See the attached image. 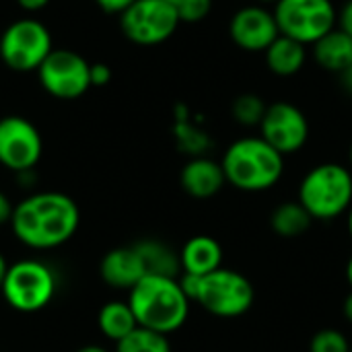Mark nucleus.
<instances>
[{
    "mask_svg": "<svg viewBox=\"0 0 352 352\" xmlns=\"http://www.w3.org/2000/svg\"><path fill=\"white\" fill-rule=\"evenodd\" d=\"M52 0H16V4L27 10V12H37V10H43Z\"/></svg>",
    "mask_w": 352,
    "mask_h": 352,
    "instance_id": "31",
    "label": "nucleus"
},
{
    "mask_svg": "<svg viewBox=\"0 0 352 352\" xmlns=\"http://www.w3.org/2000/svg\"><path fill=\"white\" fill-rule=\"evenodd\" d=\"M260 136L287 157L307 144L309 122L297 105L289 101H274L266 107L260 124Z\"/></svg>",
    "mask_w": 352,
    "mask_h": 352,
    "instance_id": "12",
    "label": "nucleus"
},
{
    "mask_svg": "<svg viewBox=\"0 0 352 352\" xmlns=\"http://www.w3.org/2000/svg\"><path fill=\"white\" fill-rule=\"evenodd\" d=\"M52 50L50 29L31 16L12 21L0 35V60L14 72H37Z\"/></svg>",
    "mask_w": 352,
    "mask_h": 352,
    "instance_id": "7",
    "label": "nucleus"
},
{
    "mask_svg": "<svg viewBox=\"0 0 352 352\" xmlns=\"http://www.w3.org/2000/svg\"><path fill=\"white\" fill-rule=\"evenodd\" d=\"M258 2H262V4H276L278 0H258Z\"/></svg>",
    "mask_w": 352,
    "mask_h": 352,
    "instance_id": "39",
    "label": "nucleus"
},
{
    "mask_svg": "<svg viewBox=\"0 0 352 352\" xmlns=\"http://www.w3.org/2000/svg\"><path fill=\"white\" fill-rule=\"evenodd\" d=\"M76 352H109L107 349L99 346V344H87V346H80Z\"/></svg>",
    "mask_w": 352,
    "mask_h": 352,
    "instance_id": "35",
    "label": "nucleus"
},
{
    "mask_svg": "<svg viewBox=\"0 0 352 352\" xmlns=\"http://www.w3.org/2000/svg\"><path fill=\"white\" fill-rule=\"evenodd\" d=\"M91 64L74 50L54 47L37 68L41 89L60 101H74L91 89Z\"/></svg>",
    "mask_w": 352,
    "mask_h": 352,
    "instance_id": "9",
    "label": "nucleus"
},
{
    "mask_svg": "<svg viewBox=\"0 0 352 352\" xmlns=\"http://www.w3.org/2000/svg\"><path fill=\"white\" fill-rule=\"evenodd\" d=\"M99 274L107 287L118 291H130L146 276V270L134 245H128L109 250L101 258Z\"/></svg>",
    "mask_w": 352,
    "mask_h": 352,
    "instance_id": "14",
    "label": "nucleus"
},
{
    "mask_svg": "<svg viewBox=\"0 0 352 352\" xmlns=\"http://www.w3.org/2000/svg\"><path fill=\"white\" fill-rule=\"evenodd\" d=\"M225 184L227 177L223 165L208 157H192L179 171L182 190L196 200H208L217 196Z\"/></svg>",
    "mask_w": 352,
    "mask_h": 352,
    "instance_id": "15",
    "label": "nucleus"
},
{
    "mask_svg": "<svg viewBox=\"0 0 352 352\" xmlns=\"http://www.w3.org/2000/svg\"><path fill=\"white\" fill-rule=\"evenodd\" d=\"M12 212H14V204L10 202V198L4 192H0V227L10 225Z\"/></svg>",
    "mask_w": 352,
    "mask_h": 352,
    "instance_id": "29",
    "label": "nucleus"
},
{
    "mask_svg": "<svg viewBox=\"0 0 352 352\" xmlns=\"http://www.w3.org/2000/svg\"><path fill=\"white\" fill-rule=\"evenodd\" d=\"M229 35L243 52H266L270 43L280 35L274 12L262 4H250L239 8L229 21Z\"/></svg>",
    "mask_w": 352,
    "mask_h": 352,
    "instance_id": "13",
    "label": "nucleus"
},
{
    "mask_svg": "<svg viewBox=\"0 0 352 352\" xmlns=\"http://www.w3.org/2000/svg\"><path fill=\"white\" fill-rule=\"evenodd\" d=\"M338 29H342L349 37H352V0H349L338 12Z\"/></svg>",
    "mask_w": 352,
    "mask_h": 352,
    "instance_id": "30",
    "label": "nucleus"
},
{
    "mask_svg": "<svg viewBox=\"0 0 352 352\" xmlns=\"http://www.w3.org/2000/svg\"><path fill=\"white\" fill-rule=\"evenodd\" d=\"M344 272H346V283L351 285V291H352V256H351V260L346 262V270H344Z\"/></svg>",
    "mask_w": 352,
    "mask_h": 352,
    "instance_id": "37",
    "label": "nucleus"
},
{
    "mask_svg": "<svg viewBox=\"0 0 352 352\" xmlns=\"http://www.w3.org/2000/svg\"><path fill=\"white\" fill-rule=\"evenodd\" d=\"M351 352H352V349H351Z\"/></svg>",
    "mask_w": 352,
    "mask_h": 352,
    "instance_id": "42",
    "label": "nucleus"
},
{
    "mask_svg": "<svg viewBox=\"0 0 352 352\" xmlns=\"http://www.w3.org/2000/svg\"><path fill=\"white\" fill-rule=\"evenodd\" d=\"M351 342L344 332L336 328L318 330L309 340V352H351Z\"/></svg>",
    "mask_w": 352,
    "mask_h": 352,
    "instance_id": "25",
    "label": "nucleus"
},
{
    "mask_svg": "<svg viewBox=\"0 0 352 352\" xmlns=\"http://www.w3.org/2000/svg\"><path fill=\"white\" fill-rule=\"evenodd\" d=\"M256 301V289L252 280L231 268H219L206 276H200L196 301L202 309L217 318H241Z\"/></svg>",
    "mask_w": 352,
    "mask_h": 352,
    "instance_id": "6",
    "label": "nucleus"
},
{
    "mask_svg": "<svg viewBox=\"0 0 352 352\" xmlns=\"http://www.w3.org/2000/svg\"><path fill=\"white\" fill-rule=\"evenodd\" d=\"M58 291V278L52 266L41 260L25 258L8 266L0 295L4 303L19 314H37L45 309Z\"/></svg>",
    "mask_w": 352,
    "mask_h": 352,
    "instance_id": "5",
    "label": "nucleus"
},
{
    "mask_svg": "<svg viewBox=\"0 0 352 352\" xmlns=\"http://www.w3.org/2000/svg\"><path fill=\"white\" fill-rule=\"evenodd\" d=\"M349 161H351V167H352V144H351V151H349Z\"/></svg>",
    "mask_w": 352,
    "mask_h": 352,
    "instance_id": "40",
    "label": "nucleus"
},
{
    "mask_svg": "<svg viewBox=\"0 0 352 352\" xmlns=\"http://www.w3.org/2000/svg\"><path fill=\"white\" fill-rule=\"evenodd\" d=\"M175 136H177V144L184 153L192 155V157H204V153L210 146V138L194 128L188 120H177L175 124Z\"/></svg>",
    "mask_w": 352,
    "mask_h": 352,
    "instance_id": "24",
    "label": "nucleus"
},
{
    "mask_svg": "<svg viewBox=\"0 0 352 352\" xmlns=\"http://www.w3.org/2000/svg\"><path fill=\"white\" fill-rule=\"evenodd\" d=\"M272 12L280 35L303 45H314L338 23L332 0H278Z\"/></svg>",
    "mask_w": 352,
    "mask_h": 352,
    "instance_id": "8",
    "label": "nucleus"
},
{
    "mask_svg": "<svg viewBox=\"0 0 352 352\" xmlns=\"http://www.w3.org/2000/svg\"><path fill=\"white\" fill-rule=\"evenodd\" d=\"M297 200L314 221H332L352 206V171L340 163H322L305 173Z\"/></svg>",
    "mask_w": 352,
    "mask_h": 352,
    "instance_id": "4",
    "label": "nucleus"
},
{
    "mask_svg": "<svg viewBox=\"0 0 352 352\" xmlns=\"http://www.w3.org/2000/svg\"><path fill=\"white\" fill-rule=\"evenodd\" d=\"M80 225L78 204L64 192H35L14 204L10 229L29 250L47 252L68 243Z\"/></svg>",
    "mask_w": 352,
    "mask_h": 352,
    "instance_id": "1",
    "label": "nucleus"
},
{
    "mask_svg": "<svg viewBox=\"0 0 352 352\" xmlns=\"http://www.w3.org/2000/svg\"><path fill=\"white\" fill-rule=\"evenodd\" d=\"M116 352H171V342L165 334L138 326L126 338L116 342Z\"/></svg>",
    "mask_w": 352,
    "mask_h": 352,
    "instance_id": "22",
    "label": "nucleus"
},
{
    "mask_svg": "<svg viewBox=\"0 0 352 352\" xmlns=\"http://www.w3.org/2000/svg\"><path fill=\"white\" fill-rule=\"evenodd\" d=\"M342 314H344V320L352 324V291L346 295V299L342 303Z\"/></svg>",
    "mask_w": 352,
    "mask_h": 352,
    "instance_id": "33",
    "label": "nucleus"
},
{
    "mask_svg": "<svg viewBox=\"0 0 352 352\" xmlns=\"http://www.w3.org/2000/svg\"><path fill=\"white\" fill-rule=\"evenodd\" d=\"M173 6L182 23H200L210 14L212 0H177Z\"/></svg>",
    "mask_w": 352,
    "mask_h": 352,
    "instance_id": "26",
    "label": "nucleus"
},
{
    "mask_svg": "<svg viewBox=\"0 0 352 352\" xmlns=\"http://www.w3.org/2000/svg\"><path fill=\"white\" fill-rule=\"evenodd\" d=\"M342 82H344V87H346V89L352 93V66L346 70V72H344V74H342Z\"/></svg>",
    "mask_w": 352,
    "mask_h": 352,
    "instance_id": "36",
    "label": "nucleus"
},
{
    "mask_svg": "<svg viewBox=\"0 0 352 352\" xmlns=\"http://www.w3.org/2000/svg\"><path fill=\"white\" fill-rule=\"evenodd\" d=\"M179 14L165 0H136L120 14L122 33L136 45H159L179 27Z\"/></svg>",
    "mask_w": 352,
    "mask_h": 352,
    "instance_id": "10",
    "label": "nucleus"
},
{
    "mask_svg": "<svg viewBox=\"0 0 352 352\" xmlns=\"http://www.w3.org/2000/svg\"><path fill=\"white\" fill-rule=\"evenodd\" d=\"M314 223V217L307 212V208L299 200H289L278 204L270 214V227L278 237L295 239L309 231Z\"/></svg>",
    "mask_w": 352,
    "mask_h": 352,
    "instance_id": "21",
    "label": "nucleus"
},
{
    "mask_svg": "<svg viewBox=\"0 0 352 352\" xmlns=\"http://www.w3.org/2000/svg\"><path fill=\"white\" fill-rule=\"evenodd\" d=\"M128 303L138 326L165 336L177 332L188 322L192 305L177 278L155 274H146L134 289L128 291Z\"/></svg>",
    "mask_w": 352,
    "mask_h": 352,
    "instance_id": "2",
    "label": "nucleus"
},
{
    "mask_svg": "<svg viewBox=\"0 0 352 352\" xmlns=\"http://www.w3.org/2000/svg\"><path fill=\"white\" fill-rule=\"evenodd\" d=\"M311 54L324 70L344 74L352 66V37L336 27L311 45Z\"/></svg>",
    "mask_w": 352,
    "mask_h": 352,
    "instance_id": "17",
    "label": "nucleus"
},
{
    "mask_svg": "<svg viewBox=\"0 0 352 352\" xmlns=\"http://www.w3.org/2000/svg\"><path fill=\"white\" fill-rule=\"evenodd\" d=\"M16 177H19V184H21L23 188H31V186L35 184V169H31V171H21V173H16Z\"/></svg>",
    "mask_w": 352,
    "mask_h": 352,
    "instance_id": "32",
    "label": "nucleus"
},
{
    "mask_svg": "<svg viewBox=\"0 0 352 352\" xmlns=\"http://www.w3.org/2000/svg\"><path fill=\"white\" fill-rule=\"evenodd\" d=\"M97 326L107 340L120 342L138 328V322L128 301H107L97 314Z\"/></svg>",
    "mask_w": 352,
    "mask_h": 352,
    "instance_id": "20",
    "label": "nucleus"
},
{
    "mask_svg": "<svg viewBox=\"0 0 352 352\" xmlns=\"http://www.w3.org/2000/svg\"><path fill=\"white\" fill-rule=\"evenodd\" d=\"M43 155V138L37 126L23 116L0 118V165L14 175L31 171Z\"/></svg>",
    "mask_w": 352,
    "mask_h": 352,
    "instance_id": "11",
    "label": "nucleus"
},
{
    "mask_svg": "<svg viewBox=\"0 0 352 352\" xmlns=\"http://www.w3.org/2000/svg\"><path fill=\"white\" fill-rule=\"evenodd\" d=\"M182 272L206 276L223 268V245L210 235H196L179 250Z\"/></svg>",
    "mask_w": 352,
    "mask_h": 352,
    "instance_id": "16",
    "label": "nucleus"
},
{
    "mask_svg": "<svg viewBox=\"0 0 352 352\" xmlns=\"http://www.w3.org/2000/svg\"><path fill=\"white\" fill-rule=\"evenodd\" d=\"M136 0H95V4L107 12V14H122L128 6H132Z\"/></svg>",
    "mask_w": 352,
    "mask_h": 352,
    "instance_id": "28",
    "label": "nucleus"
},
{
    "mask_svg": "<svg viewBox=\"0 0 352 352\" xmlns=\"http://www.w3.org/2000/svg\"><path fill=\"white\" fill-rule=\"evenodd\" d=\"M266 58V66L270 72H274L276 76H293L297 74L307 60V45L287 37V35H278L270 47L264 52Z\"/></svg>",
    "mask_w": 352,
    "mask_h": 352,
    "instance_id": "19",
    "label": "nucleus"
},
{
    "mask_svg": "<svg viewBox=\"0 0 352 352\" xmlns=\"http://www.w3.org/2000/svg\"><path fill=\"white\" fill-rule=\"evenodd\" d=\"M8 262H6V258H4V254L0 252V289H2V283H4V276H6V272H8Z\"/></svg>",
    "mask_w": 352,
    "mask_h": 352,
    "instance_id": "34",
    "label": "nucleus"
},
{
    "mask_svg": "<svg viewBox=\"0 0 352 352\" xmlns=\"http://www.w3.org/2000/svg\"><path fill=\"white\" fill-rule=\"evenodd\" d=\"M91 87H105L109 80H111V68L103 62H97V64H91Z\"/></svg>",
    "mask_w": 352,
    "mask_h": 352,
    "instance_id": "27",
    "label": "nucleus"
},
{
    "mask_svg": "<svg viewBox=\"0 0 352 352\" xmlns=\"http://www.w3.org/2000/svg\"><path fill=\"white\" fill-rule=\"evenodd\" d=\"M134 250L138 252L146 274L155 276H169V278H179L182 274V260L179 252H175L171 245L159 239H142L134 243Z\"/></svg>",
    "mask_w": 352,
    "mask_h": 352,
    "instance_id": "18",
    "label": "nucleus"
},
{
    "mask_svg": "<svg viewBox=\"0 0 352 352\" xmlns=\"http://www.w3.org/2000/svg\"><path fill=\"white\" fill-rule=\"evenodd\" d=\"M227 184L241 192H266L285 173V155L270 146L262 136H243L231 142L223 155Z\"/></svg>",
    "mask_w": 352,
    "mask_h": 352,
    "instance_id": "3",
    "label": "nucleus"
},
{
    "mask_svg": "<svg viewBox=\"0 0 352 352\" xmlns=\"http://www.w3.org/2000/svg\"><path fill=\"white\" fill-rule=\"evenodd\" d=\"M165 2H169V4H175L177 0H165Z\"/></svg>",
    "mask_w": 352,
    "mask_h": 352,
    "instance_id": "41",
    "label": "nucleus"
},
{
    "mask_svg": "<svg viewBox=\"0 0 352 352\" xmlns=\"http://www.w3.org/2000/svg\"><path fill=\"white\" fill-rule=\"evenodd\" d=\"M266 103L260 95L256 93H243L239 97H235L233 105H231V116L237 124L241 126H260L266 113Z\"/></svg>",
    "mask_w": 352,
    "mask_h": 352,
    "instance_id": "23",
    "label": "nucleus"
},
{
    "mask_svg": "<svg viewBox=\"0 0 352 352\" xmlns=\"http://www.w3.org/2000/svg\"><path fill=\"white\" fill-rule=\"evenodd\" d=\"M346 227H349V235H351L352 239V206L349 208V212H346Z\"/></svg>",
    "mask_w": 352,
    "mask_h": 352,
    "instance_id": "38",
    "label": "nucleus"
}]
</instances>
